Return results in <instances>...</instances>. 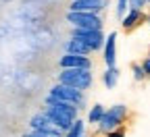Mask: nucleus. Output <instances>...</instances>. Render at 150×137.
I'll list each match as a JSON object with an SVG mask.
<instances>
[{
	"instance_id": "1",
	"label": "nucleus",
	"mask_w": 150,
	"mask_h": 137,
	"mask_svg": "<svg viewBox=\"0 0 150 137\" xmlns=\"http://www.w3.org/2000/svg\"><path fill=\"white\" fill-rule=\"evenodd\" d=\"M44 114L48 116V121H50L56 129H61L63 133H67V131L71 129V125L77 121L79 110L75 108L73 104H67V102H59V100H56L52 106H46Z\"/></svg>"
},
{
	"instance_id": "2",
	"label": "nucleus",
	"mask_w": 150,
	"mask_h": 137,
	"mask_svg": "<svg viewBox=\"0 0 150 137\" xmlns=\"http://www.w3.org/2000/svg\"><path fill=\"white\" fill-rule=\"evenodd\" d=\"M127 114H129V110H127L125 104H115V106L106 108L104 114H102V119H100V123L96 125L98 127V133L106 135V133L115 131V129H121L123 123L127 121Z\"/></svg>"
},
{
	"instance_id": "3",
	"label": "nucleus",
	"mask_w": 150,
	"mask_h": 137,
	"mask_svg": "<svg viewBox=\"0 0 150 137\" xmlns=\"http://www.w3.org/2000/svg\"><path fill=\"white\" fill-rule=\"evenodd\" d=\"M59 83L86 91L94 83V75H92V71H86V69H63L59 73Z\"/></svg>"
},
{
	"instance_id": "4",
	"label": "nucleus",
	"mask_w": 150,
	"mask_h": 137,
	"mask_svg": "<svg viewBox=\"0 0 150 137\" xmlns=\"http://www.w3.org/2000/svg\"><path fill=\"white\" fill-rule=\"evenodd\" d=\"M54 100L59 102H67V104H73L77 110L86 108V91H79V89H73L69 85H63V83H56L50 91H48Z\"/></svg>"
},
{
	"instance_id": "5",
	"label": "nucleus",
	"mask_w": 150,
	"mask_h": 137,
	"mask_svg": "<svg viewBox=\"0 0 150 137\" xmlns=\"http://www.w3.org/2000/svg\"><path fill=\"white\" fill-rule=\"evenodd\" d=\"M65 19H67L73 27H79V29L100 31V29L104 27L102 17H100V15H94V13H71V11H67Z\"/></svg>"
},
{
	"instance_id": "6",
	"label": "nucleus",
	"mask_w": 150,
	"mask_h": 137,
	"mask_svg": "<svg viewBox=\"0 0 150 137\" xmlns=\"http://www.w3.org/2000/svg\"><path fill=\"white\" fill-rule=\"evenodd\" d=\"M71 35H73V37H79L83 44H88L92 52H100V50L104 48V40H106V35H104L102 29H100V31H92V29L73 27V29H71Z\"/></svg>"
},
{
	"instance_id": "7",
	"label": "nucleus",
	"mask_w": 150,
	"mask_h": 137,
	"mask_svg": "<svg viewBox=\"0 0 150 137\" xmlns=\"http://www.w3.org/2000/svg\"><path fill=\"white\" fill-rule=\"evenodd\" d=\"M108 6V0H71L69 11L71 13H94L100 15Z\"/></svg>"
},
{
	"instance_id": "8",
	"label": "nucleus",
	"mask_w": 150,
	"mask_h": 137,
	"mask_svg": "<svg viewBox=\"0 0 150 137\" xmlns=\"http://www.w3.org/2000/svg\"><path fill=\"white\" fill-rule=\"evenodd\" d=\"M61 69H86L92 71V60L90 56H79V54H63L61 60H59Z\"/></svg>"
},
{
	"instance_id": "9",
	"label": "nucleus",
	"mask_w": 150,
	"mask_h": 137,
	"mask_svg": "<svg viewBox=\"0 0 150 137\" xmlns=\"http://www.w3.org/2000/svg\"><path fill=\"white\" fill-rule=\"evenodd\" d=\"M102 58L104 65L108 67H117V31H110L104 40V48H102Z\"/></svg>"
},
{
	"instance_id": "10",
	"label": "nucleus",
	"mask_w": 150,
	"mask_h": 137,
	"mask_svg": "<svg viewBox=\"0 0 150 137\" xmlns=\"http://www.w3.org/2000/svg\"><path fill=\"white\" fill-rule=\"evenodd\" d=\"M63 50L67 52V54H79V56H90L92 54V50H90V46L88 44H83L79 37H69V40L63 44Z\"/></svg>"
},
{
	"instance_id": "11",
	"label": "nucleus",
	"mask_w": 150,
	"mask_h": 137,
	"mask_svg": "<svg viewBox=\"0 0 150 137\" xmlns=\"http://www.w3.org/2000/svg\"><path fill=\"white\" fill-rule=\"evenodd\" d=\"M144 19H146V17H144L142 11H131V8H129L127 15L121 19V27H123L125 31H131V29H136V27L144 21Z\"/></svg>"
},
{
	"instance_id": "12",
	"label": "nucleus",
	"mask_w": 150,
	"mask_h": 137,
	"mask_svg": "<svg viewBox=\"0 0 150 137\" xmlns=\"http://www.w3.org/2000/svg\"><path fill=\"white\" fill-rule=\"evenodd\" d=\"M29 127L31 131H56V127L48 121V116L42 112V114H33L31 121H29ZM61 131V129H59Z\"/></svg>"
},
{
	"instance_id": "13",
	"label": "nucleus",
	"mask_w": 150,
	"mask_h": 137,
	"mask_svg": "<svg viewBox=\"0 0 150 137\" xmlns=\"http://www.w3.org/2000/svg\"><path fill=\"white\" fill-rule=\"evenodd\" d=\"M119 77H121L119 67H108V69L102 73V85H104L106 89H115L117 83H119Z\"/></svg>"
},
{
	"instance_id": "14",
	"label": "nucleus",
	"mask_w": 150,
	"mask_h": 137,
	"mask_svg": "<svg viewBox=\"0 0 150 137\" xmlns=\"http://www.w3.org/2000/svg\"><path fill=\"white\" fill-rule=\"evenodd\" d=\"M65 137H88V123L81 121V119H77L71 125V129L65 133Z\"/></svg>"
},
{
	"instance_id": "15",
	"label": "nucleus",
	"mask_w": 150,
	"mask_h": 137,
	"mask_svg": "<svg viewBox=\"0 0 150 137\" xmlns=\"http://www.w3.org/2000/svg\"><path fill=\"white\" fill-rule=\"evenodd\" d=\"M104 110L106 108L102 104H94L90 108V112H88V125H98L100 119H102V114H104Z\"/></svg>"
},
{
	"instance_id": "16",
	"label": "nucleus",
	"mask_w": 150,
	"mask_h": 137,
	"mask_svg": "<svg viewBox=\"0 0 150 137\" xmlns=\"http://www.w3.org/2000/svg\"><path fill=\"white\" fill-rule=\"evenodd\" d=\"M127 11H129V0H117V6H115V15H117V19L121 21V19L127 15Z\"/></svg>"
},
{
	"instance_id": "17",
	"label": "nucleus",
	"mask_w": 150,
	"mask_h": 137,
	"mask_svg": "<svg viewBox=\"0 0 150 137\" xmlns=\"http://www.w3.org/2000/svg\"><path fill=\"white\" fill-rule=\"evenodd\" d=\"M131 71H134V79H136V81H144V79H146V73H144L142 65H134V67H131Z\"/></svg>"
},
{
	"instance_id": "18",
	"label": "nucleus",
	"mask_w": 150,
	"mask_h": 137,
	"mask_svg": "<svg viewBox=\"0 0 150 137\" xmlns=\"http://www.w3.org/2000/svg\"><path fill=\"white\" fill-rule=\"evenodd\" d=\"M146 4H148L146 0H129V8L131 11H142Z\"/></svg>"
},
{
	"instance_id": "19",
	"label": "nucleus",
	"mask_w": 150,
	"mask_h": 137,
	"mask_svg": "<svg viewBox=\"0 0 150 137\" xmlns=\"http://www.w3.org/2000/svg\"><path fill=\"white\" fill-rule=\"evenodd\" d=\"M104 137H125V131H123V127H121V129H115V131L106 133Z\"/></svg>"
},
{
	"instance_id": "20",
	"label": "nucleus",
	"mask_w": 150,
	"mask_h": 137,
	"mask_svg": "<svg viewBox=\"0 0 150 137\" xmlns=\"http://www.w3.org/2000/svg\"><path fill=\"white\" fill-rule=\"evenodd\" d=\"M142 69H144L146 77H150V56H146V58H144V63H142Z\"/></svg>"
},
{
	"instance_id": "21",
	"label": "nucleus",
	"mask_w": 150,
	"mask_h": 137,
	"mask_svg": "<svg viewBox=\"0 0 150 137\" xmlns=\"http://www.w3.org/2000/svg\"><path fill=\"white\" fill-rule=\"evenodd\" d=\"M148 25H150V17H148Z\"/></svg>"
},
{
	"instance_id": "22",
	"label": "nucleus",
	"mask_w": 150,
	"mask_h": 137,
	"mask_svg": "<svg viewBox=\"0 0 150 137\" xmlns=\"http://www.w3.org/2000/svg\"><path fill=\"white\" fill-rule=\"evenodd\" d=\"M146 2H148V4H150V0H146Z\"/></svg>"
}]
</instances>
